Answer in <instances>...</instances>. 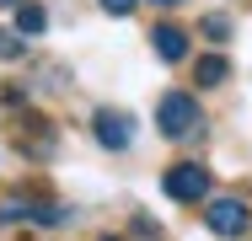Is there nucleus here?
Here are the masks:
<instances>
[{"label": "nucleus", "mask_w": 252, "mask_h": 241, "mask_svg": "<svg viewBox=\"0 0 252 241\" xmlns=\"http://www.w3.org/2000/svg\"><path fill=\"white\" fill-rule=\"evenodd\" d=\"M204 123L199 113V96L188 91H166L161 102H156V129H161V140H193Z\"/></svg>", "instance_id": "1"}, {"label": "nucleus", "mask_w": 252, "mask_h": 241, "mask_svg": "<svg viewBox=\"0 0 252 241\" xmlns=\"http://www.w3.org/2000/svg\"><path fill=\"white\" fill-rule=\"evenodd\" d=\"M209 166L204 161H177V166H166L161 172V193L166 198H177V204H204L209 198Z\"/></svg>", "instance_id": "2"}, {"label": "nucleus", "mask_w": 252, "mask_h": 241, "mask_svg": "<svg viewBox=\"0 0 252 241\" xmlns=\"http://www.w3.org/2000/svg\"><path fill=\"white\" fill-rule=\"evenodd\" d=\"M204 225H209V236H242L252 225V209L247 198H209V209H204Z\"/></svg>", "instance_id": "3"}, {"label": "nucleus", "mask_w": 252, "mask_h": 241, "mask_svg": "<svg viewBox=\"0 0 252 241\" xmlns=\"http://www.w3.org/2000/svg\"><path fill=\"white\" fill-rule=\"evenodd\" d=\"M92 134H97L102 150H129L134 145V118L124 107H97L92 113Z\"/></svg>", "instance_id": "4"}, {"label": "nucleus", "mask_w": 252, "mask_h": 241, "mask_svg": "<svg viewBox=\"0 0 252 241\" xmlns=\"http://www.w3.org/2000/svg\"><path fill=\"white\" fill-rule=\"evenodd\" d=\"M16 150L22 155H54V123L49 118H16Z\"/></svg>", "instance_id": "5"}, {"label": "nucleus", "mask_w": 252, "mask_h": 241, "mask_svg": "<svg viewBox=\"0 0 252 241\" xmlns=\"http://www.w3.org/2000/svg\"><path fill=\"white\" fill-rule=\"evenodd\" d=\"M151 48H156V59H166V64H183L188 59V32L177 27V22H161L151 32Z\"/></svg>", "instance_id": "6"}, {"label": "nucleus", "mask_w": 252, "mask_h": 241, "mask_svg": "<svg viewBox=\"0 0 252 241\" xmlns=\"http://www.w3.org/2000/svg\"><path fill=\"white\" fill-rule=\"evenodd\" d=\"M193 81H199V86H225V81H231V59H225V54H204L199 64H193Z\"/></svg>", "instance_id": "7"}, {"label": "nucleus", "mask_w": 252, "mask_h": 241, "mask_svg": "<svg viewBox=\"0 0 252 241\" xmlns=\"http://www.w3.org/2000/svg\"><path fill=\"white\" fill-rule=\"evenodd\" d=\"M43 27H49V11H43V5H32V0L16 5V32H22V38H43Z\"/></svg>", "instance_id": "8"}, {"label": "nucleus", "mask_w": 252, "mask_h": 241, "mask_svg": "<svg viewBox=\"0 0 252 241\" xmlns=\"http://www.w3.org/2000/svg\"><path fill=\"white\" fill-rule=\"evenodd\" d=\"M199 32L209 38V43H225V38H231V16H225V11H204Z\"/></svg>", "instance_id": "9"}, {"label": "nucleus", "mask_w": 252, "mask_h": 241, "mask_svg": "<svg viewBox=\"0 0 252 241\" xmlns=\"http://www.w3.org/2000/svg\"><path fill=\"white\" fill-rule=\"evenodd\" d=\"M27 54V38L22 32H0V59H22Z\"/></svg>", "instance_id": "10"}, {"label": "nucleus", "mask_w": 252, "mask_h": 241, "mask_svg": "<svg viewBox=\"0 0 252 241\" xmlns=\"http://www.w3.org/2000/svg\"><path fill=\"white\" fill-rule=\"evenodd\" d=\"M22 214H32V204H22V198H0V225H11V220H22Z\"/></svg>", "instance_id": "11"}, {"label": "nucleus", "mask_w": 252, "mask_h": 241, "mask_svg": "<svg viewBox=\"0 0 252 241\" xmlns=\"http://www.w3.org/2000/svg\"><path fill=\"white\" fill-rule=\"evenodd\" d=\"M102 11H107V16H129V11H134V5H140V0H97Z\"/></svg>", "instance_id": "12"}, {"label": "nucleus", "mask_w": 252, "mask_h": 241, "mask_svg": "<svg viewBox=\"0 0 252 241\" xmlns=\"http://www.w3.org/2000/svg\"><path fill=\"white\" fill-rule=\"evenodd\" d=\"M0 5H11V11H16V5H27V0H0Z\"/></svg>", "instance_id": "13"}, {"label": "nucleus", "mask_w": 252, "mask_h": 241, "mask_svg": "<svg viewBox=\"0 0 252 241\" xmlns=\"http://www.w3.org/2000/svg\"><path fill=\"white\" fill-rule=\"evenodd\" d=\"M156 5H183V0H156Z\"/></svg>", "instance_id": "14"}, {"label": "nucleus", "mask_w": 252, "mask_h": 241, "mask_svg": "<svg viewBox=\"0 0 252 241\" xmlns=\"http://www.w3.org/2000/svg\"><path fill=\"white\" fill-rule=\"evenodd\" d=\"M102 241H118V236H102Z\"/></svg>", "instance_id": "15"}]
</instances>
